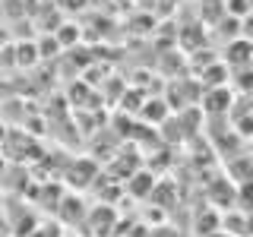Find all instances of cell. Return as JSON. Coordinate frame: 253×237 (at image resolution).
<instances>
[{"label": "cell", "instance_id": "6da1fadb", "mask_svg": "<svg viewBox=\"0 0 253 237\" xmlns=\"http://www.w3.org/2000/svg\"><path fill=\"white\" fill-rule=\"evenodd\" d=\"M168 114V108H165V101L162 98H155V101H146V108H142V117H146V120H162V117Z\"/></svg>", "mask_w": 253, "mask_h": 237}]
</instances>
